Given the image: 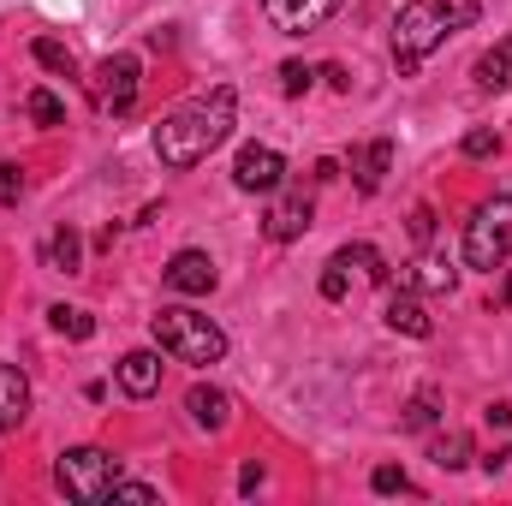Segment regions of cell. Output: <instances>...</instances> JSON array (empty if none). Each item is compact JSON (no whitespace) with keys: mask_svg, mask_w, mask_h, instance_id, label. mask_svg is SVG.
I'll use <instances>...</instances> for the list:
<instances>
[{"mask_svg":"<svg viewBox=\"0 0 512 506\" xmlns=\"http://www.w3.org/2000/svg\"><path fill=\"white\" fill-rule=\"evenodd\" d=\"M453 280H459V268L441 262V256H417L411 268H399V286L405 292H453Z\"/></svg>","mask_w":512,"mask_h":506,"instance_id":"cell-14","label":"cell"},{"mask_svg":"<svg viewBox=\"0 0 512 506\" xmlns=\"http://www.w3.org/2000/svg\"><path fill=\"white\" fill-rule=\"evenodd\" d=\"M256 483H262V465H256V459H251V465L239 471V489H245V495H256Z\"/></svg>","mask_w":512,"mask_h":506,"instance_id":"cell-34","label":"cell"},{"mask_svg":"<svg viewBox=\"0 0 512 506\" xmlns=\"http://www.w3.org/2000/svg\"><path fill=\"white\" fill-rule=\"evenodd\" d=\"M48 322H54L66 340H90V334H96V316H90V310H72V304H54Z\"/></svg>","mask_w":512,"mask_h":506,"instance_id":"cell-24","label":"cell"},{"mask_svg":"<svg viewBox=\"0 0 512 506\" xmlns=\"http://www.w3.org/2000/svg\"><path fill=\"white\" fill-rule=\"evenodd\" d=\"M280 179H286V155L280 149H268V143H245L239 149V161H233V185L239 191H280Z\"/></svg>","mask_w":512,"mask_h":506,"instance_id":"cell-8","label":"cell"},{"mask_svg":"<svg viewBox=\"0 0 512 506\" xmlns=\"http://www.w3.org/2000/svg\"><path fill=\"white\" fill-rule=\"evenodd\" d=\"M48 268H54V274H78V268H84V239H78V227H54V239H48Z\"/></svg>","mask_w":512,"mask_h":506,"instance_id":"cell-19","label":"cell"},{"mask_svg":"<svg viewBox=\"0 0 512 506\" xmlns=\"http://www.w3.org/2000/svg\"><path fill=\"white\" fill-rule=\"evenodd\" d=\"M441 411H435V393H417L411 405H405V429H429Z\"/></svg>","mask_w":512,"mask_h":506,"instance_id":"cell-28","label":"cell"},{"mask_svg":"<svg viewBox=\"0 0 512 506\" xmlns=\"http://www.w3.org/2000/svg\"><path fill=\"white\" fill-rule=\"evenodd\" d=\"M24 114H30L36 126H66V102H60L54 90H30V96H24Z\"/></svg>","mask_w":512,"mask_h":506,"instance_id":"cell-23","label":"cell"},{"mask_svg":"<svg viewBox=\"0 0 512 506\" xmlns=\"http://www.w3.org/2000/svg\"><path fill=\"white\" fill-rule=\"evenodd\" d=\"M483 423H489V435H495V453L483 459L489 471H501V465H512V405H489L483 411Z\"/></svg>","mask_w":512,"mask_h":506,"instance_id":"cell-20","label":"cell"},{"mask_svg":"<svg viewBox=\"0 0 512 506\" xmlns=\"http://www.w3.org/2000/svg\"><path fill=\"white\" fill-rule=\"evenodd\" d=\"M316 78H328V84H334V90H352V78H346V66H322V72H316Z\"/></svg>","mask_w":512,"mask_h":506,"instance_id":"cell-33","label":"cell"},{"mask_svg":"<svg viewBox=\"0 0 512 506\" xmlns=\"http://www.w3.org/2000/svg\"><path fill=\"white\" fill-rule=\"evenodd\" d=\"M512 256V197H489L471 221H465V268L495 274Z\"/></svg>","mask_w":512,"mask_h":506,"instance_id":"cell-5","label":"cell"},{"mask_svg":"<svg viewBox=\"0 0 512 506\" xmlns=\"http://www.w3.org/2000/svg\"><path fill=\"white\" fill-rule=\"evenodd\" d=\"M465 155L471 161H489V155H501V137L495 131H465Z\"/></svg>","mask_w":512,"mask_h":506,"instance_id":"cell-29","label":"cell"},{"mask_svg":"<svg viewBox=\"0 0 512 506\" xmlns=\"http://www.w3.org/2000/svg\"><path fill=\"white\" fill-rule=\"evenodd\" d=\"M387 167H393V143H387V137L364 143V149H352V185H358L364 197H376V191H382Z\"/></svg>","mask_w":512,"mask_h":506,"instance_id":"cell-12","label":"cell"},{"mask_svg":"<svg viewBox=\"0 0 512 506\" xmlns=\"http://www.w3.org/2000/svg\"><path fill=\"white\" fill-rule=\"evenodd\" d=\"M137 84H143L137 54H108V60L90 72V96H96L102 114H131V108H137Z\"/></svg>","mask_w":512,"mask_h":506,"instance_id":"cell-6","label":"cell"},{"mask_svg":"<svg viewBox=\"0 0 512 506\" xmlns=\"http://www.w3.org/2000/svg\"><path fill=\"white\" fill-rule=\"evenodd\" d=\"M411 239H417V245H429V239H435V209H429V203H417V209H411Z\"/></svg>","mask_w":512,"mask_h":506,"instance_id":"cell-31","label":"cell"},{"mask_svg":"<svg viewBox=\"0 0 512 506\" xmlns=\"http://www.w3.org/2000/svg\"><path fill=\"white\" fill-rule=\"evenodd\" d=\"M161 280L173 292H185V298H209L215 292V262H209V251H173L167 268H161Z\"/></svg>","mask_w":512,"mask_h":506,"instance_id":"cell-10","label":"cell"},{"mask_svg":"<svg viewBox=\"0 0 512 506\" xmlns=\"http://www.w3.org/2000/svg\"><path fill=\"white\" fill-rule=\"evenodd\" d=\"M477 18H483V0H411V6H399V18H393V66L417 72L447 36L471 30Z\"/></svg>","mask_w":512,"mask_h":506,"instance_id":"cell-2","label":"cell"},{"mask_svg":"<svg viewBox=\"0 0 512 506\" xmlns=\"http://www.w3.org/2000/svg\"><path fill=\"white\" fill-rule=\"evenodd\" d=\"M382 316H387V328H393V334H405V340H429V334H435L429 310H423V304H417V292H405V286L387 298Z\"/></svg>","mask_w":512,"mask_h":506,"instance_id":"cell-11","label":"cell"},{"mask_svg":"<svg viewBox=\"0 0 512 506\" xmlns=\"http://www.w3.org/2000/svg\"><path fill=\"white\" fill-rule=\"evenodd\" d=\"M429 459H435L441 471H465V465L477 459V447H471V435H465V429H447V435H435V441H429Z\"/></svg>","mask_w":512,"mask_h":506,"instance_id":"cell-17","label":"cell"},{"mask_svg":"<svg viewBox=\"0 0 512 506\" xmlns=\"http://www.w3.org/2000/svg\"><path fill=\"white\" fill-rule=\"evenodd\" d=\"M495 304H501V310L512 304V268H507V286H501V298H495Z\"/></svg>","mask_w":512,"mask_h":506,"instance_id":"cell-35","label":"cell"},{"mask_svg":"<svg viewBox=\"0 0 512 506\" xmlns=\"http://www.w3.org/2000/svg\"><path fill=\"white\" fill-rule=\"evenodd\" d=\"M120 387H126L131 399H149L161 387V358L155 352H126L120 358Z\"/></svg>","mask_w":512,"mask_h":506,"instance_id":"cell-16","label":"cell"},{"mask_svg":"<svg viewBox=\"0 0 512 506\" xmlns=\"http://www.w3.org/2000/svg\"><path fill=\"white\" fill-rule=\"evenodd\" d=\"M233 108H239L233 84H215L209 96H197V102L173 108V114L155 126V155H161V167L185 173V167L209 161V155L233 137Z\"/></svg>","mask_w":512,"mask_h":506,"instance_id":"cell-1","label":"cell"},{"mask_svg":"<svg viewBox=\"0 0 512 506\" xmlns=\"http://www.w3.org/2000/svg\"><path fill=\"white\" fill-rule=\"evenodd\" d=\"M334 256H346L352 268H364V280H376V286L393 280V268H387V256L376 251V245H346V251H334Z\"/></svg>","mask_w":512,"mask_h":506,"instance_id":"cell-22","label":"cell"},{"mask_svg":"<svg viewBox=\"0 0 512 506\" xmlns=\"http://www.w3.org/2000/svg\"><path fill=\"white\" fill-rule=\"evenodd\" d=\"M54 483H60L72 501L96 506V501L114 495V483H120V459L102 453V447H66V453L54 459Z\"/></svg>","mask_w":512,"mask_h":506,"instance_id":"cell-4","label":"cell"},{"mask_svg":"<svg viewBox=\"0 0 512 506\" xmlns=\"http://www.w3.org/2000/svg\"><path fill=\"white\" fill-rule=\"evenodd\" d=\"M18 197H24V173L6 161V167H0V209H18Z\"/></svg>","mask_w":512,"mask_h":506,"instance_id":"cell-30","label":"cell"},{"mask_svg":"<svg viewBox=\"0 0 512 506\" xmlns=\"http://www.w3.org/2000/svg\"><path fill=\"white\" fill-rule=\"evenodd\" d=\"M262 12H268L274 30H286V36H310V30H322V24L340 12V0H262Z\"/></svg>","mask_w":512,"mask_h":506,"instance_id":"cell-9","label":"cell"},{"mask_svg":"<svg viewBox=\"0 0 512 506\" xmlns=\"http://www.w3.org/2000/svg\"><path fill=\"white\" fill-rule=\"evenodd\" d=\"M185 411H191V423H197V429H227V423H233V393H221V387H203V381H197V387L185 393Z\"/></svg>","mask_w":512,"mask_h":506,"instance_id":"cell-13","label":"cell"},{"mask_svg":"<svg viewBox=\"0 0 512 506\" xmlns=\"http://www.w3.org/2000/svg\"><path fill=\"white\" fill-rule=\"evenodd\" d=\"M310 221H316V197H310L304 185H292V191H280V197L268 203L262 233H268L274 245H292V239H304V233H310Z\"/></svg>","mask_w":512,"mask_h":506,"instance_id":"cell-7","label":"cell"},{"mask_svg":"<svg viewBox=\"0 0 512 506\" xmlns=\"http://www.w3.org/2000/svg\"><path fill=\"white\" fill-rule=\"evenodd\" d=\"M471 78H477V90H507V84H512V36H507V42H495V48L477 60V72H471Z\"/></svg>","mask_w":512,"mask_h":506,"instance_id":"cell-18","label":"cell"},{"mask_svg":"<svg viewBox=\"0 0 512 506\" xmlns=\"http://www.w3.org/2000/svg\"><path fill=\"white\" fill-rule=\"evenodd\" d=\"M30 54H36V66H48V72H60V78H72V72H78L72 48H66V42H54V36H36V42H30Z\"/></svg>","mask_w":512,"mask_h":506,"instance_id":"cell-21","label":"cell"},{"mask_svg":"<svg viewBox=\"0 0 512 506\" xmlns=\"http://www.w3.org/2000/svg\"><path fill=\"white\" fill-rule=\"evenodd\" d=\"M370 489H376V495H411V477H405L399 465H376V471H370Z\"/></svg>","mask_w":512,"mask_h":506,"instance_id":"cell-26","label":"cell"},{"mask_svg":"<svg viewBox=\"0 0 512 506\" xmlns=\"http://www.w3.org/2000/svg\"><path fill=\"white\" fill-rule=\"evenodd\" d=\"M149 334H155V346H161L167 358H179V364H197V370L227 358V334H221L209 316H197V310H179V304L155 310V316H149Z\"/></svg>","mask_w":512,"mask_h":506,"instance_id":"cell-3","label":"cell"},{"mask_svg":"<svg viewBox=\"0 0 512 506\" xmlns=\"http://www.w3.org/2000/svg\"><path fill=\"white\" fill-rule=\"evenodd\" d=\"M108 501H161V495H155V489H149V483H126V477H120V483H114V495H108Z\"/></svg>","mask_w":512,"mask_h":506,"instance_id":"cell-32","label":"cell"},{"mask_svg":"<svg viewBox=\"0 0 512 506\" xmlns=\"http://www.w3.org/2000/svg\"><path fill=\"white\" fill-rule=\"evenodd\" d=\"M24 411H30V381L18 364H0V435L6 429H18L24 423Z\"/></svg>","mask_w":512,"mask_h":506,"instance_id":"cell-15","label":"cell"},{"mask_svg":"<svg viewBox=\"0 0 512 506\" xmlns=\"http://www.w3.org/2000/svg\"><path fill=\"white\" fill-rule=\"evenodd\" d=\"M310 84H316V72H310L304 60H286V66H280V90H286V96H304Z\"/></svg>","mask_w":512,"mask_h":506,"instance_id":"cell-27","label":"cell"},{"mask_svg":"<svg viewBox=\"0 0 512 506\" xmlns=\"http://www.w3.org/2000/svg\"><path fill=\"white\" fill-rule=\"evenodd\" d=\"M346 286H352V262H346V256H334V262H328V274H322V298H328V304H340V298H346Z\"/></svg>","mask_w":512,"mask_h":506,"instance_id":"cell-25","label":"cell"}]
</instances>
